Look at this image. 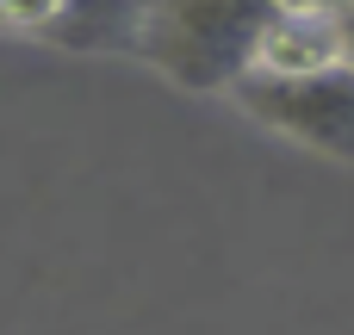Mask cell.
I'll use <instances>...</instances> for the list:
<instances>
[{
  "mask_svg": "<svg viewBox=\"0 0 354 335\" xmlns=\"http://www.w3.org/2000/svg\"><path fill=\"white\" fill-rule=\"evenodd\" d=\"M280 0H143L137 56L180 93H236Z\"/></svg>",
  "mask_w": 354,
  "mask_h": 335,
  "instance_id": "1",
  "label": "cell"
},
{
  "mask_svg": "<svg viewBox=\"0 0 354 335\" xmlns=\"http://www.w3.org/2000/svg\"><path fill=\"white\" fill-rule=\"evenodd\" d=\"M230 99L261 131H274V137H286L324 162L354 168V62L317 68V75H286V81L249 75Z\"/></svg>",
  "mask_w": 354,
  "mask_h": 335,
  "instance_id": "2",
  "label": "cell"
},
{
  "mask_svg": "<svg viewBox=\"0 0 354 335\" xmlns=\"http://www.w3.org/2000/svg\"><path fill=\"white\" fill-rule=\"evenodd\" d=\"M336 62H348L336 19L330 12H292V6L274 12V25H268V37L255 50V75H268V81L317 75V68H336Z\"/></svg>",
  "mask_w": 354,
  "mask_h": 335,
  "instance_id": "3",
  "label": "cell"
},
{
  "mask_svg": "<svg viewBox=\"0 0 354 335\" xmlns=\"http://www.w3.org/2000/svg\"><path fill=\"white\" fill-rule=\"evenodd\" d=\"M280 6H292V12H330L336 19V12H348L354 0H280Z\"/></svg>",
  "mask_w": 354,
  "mask_h": 335,
  "instance_id": "4",
  "label": "cell"
},
{
  "mask_svg": "<svg viewBox=\"0 0 354 335\" xmlns=\"http://www.w3.org/2000/svg\"><path fill=\"white\" fill-rule=\"evenodd\" d=\"M336 31H342V56L354 62V6H348V12H336Z\"/></svg>",
  "mask_w": 354,
  "mask_h": 335,
  "instance_id": "5",
  "label": "cell"
}]
</instances>
